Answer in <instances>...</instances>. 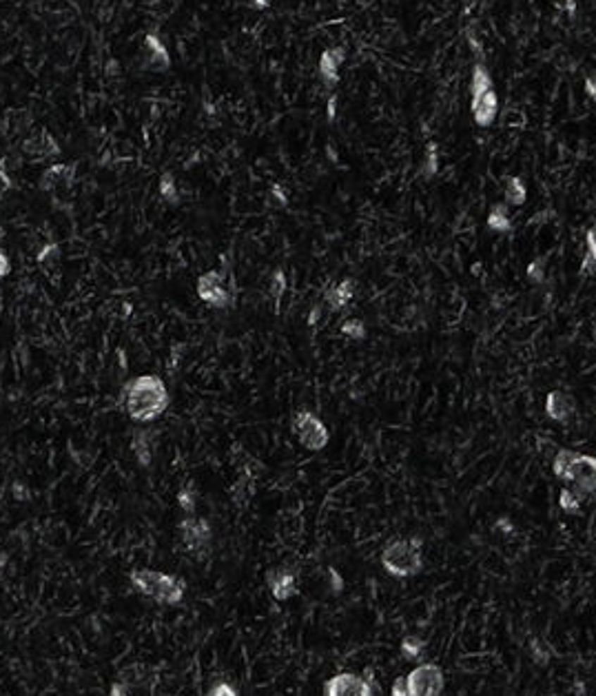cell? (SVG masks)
<instances>
[{
  "mask_svg": "<svg viewBox=\"0 0 596 696\" xmlns=\"http://www.w3.org/2000/svg\"><path fill=\"white\" fill-rule=\"evenodd\" d=\"M120 402L131 419L147 423L158 419L166 411L169 390L158 375H140L122 386Z\"/></svg>",
  "mask_w": 596,
  "mask_h": 696,
  "instance_id": "6da1fadb",
  "label": "cell"
},
{
  "mask_svg": "<svg viewBox=\"0 0 596 696\" xmlns=\"http://www.w3.org/2000/svg\"><path fill=\"white\" fill-rule=\"evenodd\" d=\"M381 568L392 579H410L423 570V541L419 537L395 539L381 550Z\"/></svg>",
  "mask_w": 596,
  "mask_h": 696,
  "instance_id": "7a4b0ae2",
  "label": "cell"
},
{
  "mask_svg": "<svg viewBox=\"0 0 596 696\" xmlns=\"http://www.w3.org/2000/svg\"><path fill=\"white\" fill-rule=\"evenodd\" d=\"M129 579L137 592L160 605H180L187 592V581L166 572L133 570Z\"/></svg>",
  "mask_w": 596,
  "mask_h": 696,
  "instance_id": "3957f363",
  "label": "cell"
},
{
  "mask_svg": "<svg viewBox=\"0 0 596 696\" xmlns=\"http://www.w3.org/2000/svg\"><path fill=\"white\" fill-rule=\"evenodd\" d=\"M552 473L565 483H574L578 492H596V457L563 448L554 455Z\"/></svg>",
  "mask_w": 596,
  "mask_h": 696,
  "instance_id": "277c9868",
  "label": "cell"
},
{
  "mask_svg": "<svg viewBox=\"0 0 596 696\" xmlns=\"http://www.w3.org/2000/svg\"><path fill=\"white\" fill-rule=\"evenodd\" d=\"M290 430H293V435L297 437V442L304 448L313 450V452L326 448L328 446V440H330L326 423L319 419L315 413H311V411L295 413L293 423H290Z\"/></svg>",
  "mask_w": 596,
  "mask_h": 696,
  "instance_id": "5b68a950",
  "label": "cell"
},
{
  "mask_svg": "<svg viewBox=\"0 0 596 696\" xmlns=\"http://www.w3.org/2000/svg\"><path fill=\"white\" fill-rule=\"evenodd\" d=\"M446 676L437 663H421L406 674L408 696H441Z\"/></svg>",
  "mask_w": 596,
  "mask_h": 696,
  "instance_id": "8992f818",
  "label": "cell"
},
{
  "mask_svg": "<svg viewBox=\"0 0 596 696\" xmlns=\"http://www.w3.org/2000/svg\"><path fill=\"white\" fill-rule=\"evenodd\" d=\"M180 535L182 543L189 552L195 557H204L211 548V523L202 517H195V514H187L185 519L180 521Z\"/></svg>",
  "mask_w": 596,
  "mask_h": 696,
  "instance_id": "52a82bcc",
  "label": "cell"
},
{
  "mask_svg": "<svg viewBox=\"0 0 596 696\" xmlns=\"http://www.w3.org/2000/svg\"><path fill=\"white\" fill-rule=\"evenodd\" d=\"M324 696H377L368 678L355 672H340L326 681Z\"/></svg>",
  "mask_w": 596,
  "mask_h": 696,
  "instance_id": "ba28073f",
  "label": "cell"
},
{
  "mask_svg": "<svg viewBox=\"0 0 596 696\" xmlns=\"http://www.w3.org/2000/svg\"><path fill=\"white\" fill-rule=\"evenodd\" d=\"M197 295L211 309H226L231 304V291L226 289V278L220 271H209L197 278Z\"/></svg>",
  "mask_w": 596,
  "mask_h": 696,
  "instance_id": "9c48e42d",
  "label": "cell"
},
{
  "mask_svg": "<svg viewBox=\"0 0 596 696\" xmlns=\"http://www.w3.org/2000/svg\"><path fill=\"white\" fill-rule=\"evenodd\" d=\"M266 583H268V590H271V595L275 601H288L290 597H295L297 595V574L293 570H286V568H280V570H271L266 574Z\"/></svg>",
  "mask_w": 596,
  "mask_h": 696,
  "instance_id": "30bf717a",
  "label": "cell"
},
{
  "mask_svg": "<svg viewBox=\"0 0 596 696\" xmlns=\"http://www.w3.org/2000/svg\"><path fill=\"white\" fill-rule=\"evenodd\" d=\"M545 415L557 423H568L574 415V399L563 390H552L545 397Z\"/></svg>",
  "mask_w": 596,
  "mask_h": 696,
  "instance_id": "8fae6325",
  "label": "cell"
},
{
  "mask_svg": "<svg viewBox=\"0 0 596 696\" xmlns=\"http://www.w3.org/2000/svg\"><path fill=\"white\" fill-rule=\"evenodd\" d=\"M499 113V98L497 92L490 89L477 98H472V118H475L477 127H490L495 123V118Z\"/></svg>",
  "mask_w": 596,
  "mask_h": 696,
  "instance_id": "7c38bea8",
  "label": "cell"
},
{
  "mask_svg": "<svg viewBox=\"0 0 596 696\" xmlns=\"http://www.w3.org/2000/svg\"><path fill=\"white\" fill-rule=\"evenodd\" d=\"M344 63V49H328L322 54V58H319V65H317V73H319V78H322V82L326 87H333V85H337L340 80V65Z\"/></svg>",
  "mask_w": 596,
  "mask_h": 696,
  "instance_id": "4fadbf2b",
  "label": "cell"
},
{
  "mask_svg": "<svg viewBox=\"0 0 596 696\" xmlns=\"http://www.w3.org/2000/svg\"><path fill=\"white\" fill-rule=\"evenodd\" d=\"M353 295H355V282L350 278H346L335 286H330V289L326 291V295H324V302H326V306L330 311H342L350 304V302H353Z\"/></svg>",
  "mask_w": 596,
  "mask_h": 696,
  "instance_id": "5bb4252c",
  "label": "cell"
},
{
  "mask_svg": "<svg viewBox=\"0 0 596 696\" xmlns=\"http://www.w3.org/2000/svg\"><path fill=\"white\" fill-rule=\"evenodd\" d=\"M485 224L492 233H510L512 231V220H510V213H508V204H495V209L490 211V216H488Z\"/></svg>",
  "mask_w": 596,
  "mask_h": 696,
  "instance_id": "9a60e30c",
  "label": "cell"
},
{
  "mask_svg": "<svg viewBox=\"0 0 596 696\" xmlns=\"http://www.w3.org/2000/svg\"><path fill=\"white\" fill-rule=\"evenodd\" d=\"M503 195H506V204L521 206L528 200V189L523 185V180L519 178V175L508 178L506 180V191H503Z\"/></svg>",
  "mask_w": 596,
  "mask_h": 696,
  "instance_id": "2e32d148",
  "label": "cell"
},
{
  "mask_svg": "<svg viewBox=\"0 0 596 696\" xmlns=\"http://www.w3.org/2000/svg\"><path fill=\"white\" fill-rule=\"evenodd\" d=\"M131 450H133V455H135V461L140 464L142 468L151 466V459H154V455H151L149 433H135L133 435V442H131Z\"/></svg>",
  "mask_w": 596,
  "mask_h": 696,
  "instance_id": "e0dca14e",
  "label": "cell"
},
{
  "mask_svg": "<svg viewBox=\"0 0 596 696\" xmlns=\"http://www.w3.org/2000/svg\"><path fill=\"white\" fill-rule=\"evenodd\" d=\"M581 273H596V226L585 233V255L581 262Z\"/></svg>",
  "mask_w": 596,
  "mask_h": 696,
  "instance_id": "ac0fdd59",
  "label": "cell"
},
{
  "mask_svg": "<svg viewBox=\"0 0 596 696\" xmlns=\"http://www.w3.org/2000/svg\"><path fill=\"white\" fill-rule=\"evenodd\" d=\"M399 652L406 661H417L423 652H426V641L417 634H408L406 639H402L399 643Z\"/></svg>",
  "mask_w": 596,
  "mask_h": 696,
  "instance_id": "d6986e66",
  "label": "cell"
},
{
  "mask_svg": "<svg viewBox=\"0 0 596 696\" xmlns=\"http://www.w3.org/2000/svg\"><path fill=\"white\" fill-rule=\"evenodd\" d=\"M470 89H472V98H477L485 92H490L492 87V78H490V71H488L483 65H477L475 71H472V82H470Z\"/></svg>",
  "mask_w": 596,
  "mask_h": 696,
  "instance_id": "ffe728a7",
  "label": "cell"
},
{
  "mask_svg": "<svg viewBox=\"0 0 596 696\" xmlns=\"http://www.w3.org/2000/svg\"><path fill=\"white\" fill-rule=\"evenodd\" d=\"M147 47L151 51V63L154 65H160V67H166L171 63V58H169V51L164 49V44L160 38H156L154 34H149L147 36Z\"/></svg>",
  "mask_w": 596,
  "mask_h": 696,
  "instance_id": "44dd1931",
  "label": "cell"
},
{
  "mask_svg": "<svg viewBox=\"0 0 596 696\" xmlns=\"http://www.w3.org/2000/svg\"><path fill=\"white\" fill-rule=\"evenodd\" d=\"M559 508L565 514H578L581 512V492L572 488H563L559 495Z\"/></svg>",
  "mask_w": 596,
  "mask_h": 696,
  "instance_id": "7402d4cb",
  "label": "cell"
},
{
  "mask_svg": "<svg viewBox=\"0 0 596 696\" xmlns=\"http://www.w3.org/2000/svg\"><path fill=\"white\" fill-rule=\"evenodd\" d=\"M158 189H160V195H162L164 202H169V204H178L180 202L178 185H175V178L171 173H162Z\"/></svg>",
  "mask_w": 596,
  "mask_h": 696,
  "instance_id": "603a6c76",
  "label": "cell"
},
{
  "mask_svg": "<svg viewBox=\"0 0 596 696\" xmlns=\"http://www.w3.org/2000/svg\"><path fill=\"white\" fill-rule=\"evenodd\" d=\"M340 333H342L344 337H348V340L361 342V340H366V324L361 320H357V317H353V320H346L340 326Z\"/></svg>",
  "mask_w": 596,
  "mask_h": 696,
  "instance_id": "cb8c5ba5",
  "label": "cell"
},
{
  "mask_svg": "<svg viewBox=\"0 0 596 696\" xmlns=\"http://www.w3.org/2000/svg\"><path fill=\"white\" fill-rule=\"evenodd\" d=\"M545 257H537V260H532L526 268V275L532 284H543L545 282Z\"/></svg>",
  "mask_w": 596,
  "mask_h": 696,
  "instance_id": "d4e9b609",
  "label": "cell"
},
{
  "mask_svg": "<svg viewBox=\"0 0 596 696\" xmlns=\"http://www.w3.org/2000/svg\"><path fill=\"white\" fill-rule=\"evenodd\" d=\"M421 171H423L426 178H433V175L439 171V154H437V144H435V142L428 144V154H426V160H423Z\"/></svg>",
  "mask_w": 596,
  "mask_h": 696,
  "instance_id": "484cf974",
  "label": "cell"
},
{
  "mask_svg": "<svg viewBox=\"0 0 596 696\" xmlns=\"http://www.w3.org/2000/svg\"><path fill=\"white\" fill-rule=\"evenodd\" d=\"M284 291H286V275H284V271H282V268H278V271H275V273H273V278H271L268 293H271V297L280 299V297L284 295Z\"/></svg>",
  "mask_w": 596,
  "mask_h": 696,
  "instance_id": "4316f807",
  "label": "cell"
},
{
  "mask_svg": "<svg viewBox=\"0 0 596 696\" xmlns=\"http://www.w3.org/2000/svg\"><path fill=\"white\" fill-rule=\"evenodd\" d=\"M178 504H180V508L185 510L187 514H193L195 512V490L193 488L180 490L178 492Z\"/></svg>",
  "mask_w": 596,
  "mask_h": 696,
  "instance_id": "83f0119b",
  "label": "cell"
},
{
  "mask_svg": "<svg viewBox=\"0 0 596 696\" xmlns=\"http://www.w3.org/2000/svg\"><path fill=\"white\" fill-rule=\"evenodd\" d=\"M206 696H240V692L231 683H224V681H220V683L211 685Z\"/></svg>",
  "mask_w": 596,
  "mask_h": 696,
  "instance_id": "f1b7e54d",
  "label": "cell"
},
{
  "mask_svg": "<svg viewBox=\"0 0 596 696\" xmlns=\"http://www.w3.org/2000/svg\"><path fill=\"white\" fill-rule=\"evenodd\" d=\"M58 255H60V249L58 244H47L40 253H38V262H56L58 260Z\"/></svg>",
  "mask_w": 596,
  "mask_h": 696,
  "instance_id": "f546056e",
  "label": "cell"
},
{
  "mask_svg": "<svg viewBox=\"0 0 596 696\" xmlns=\"http://www.w3.org/2000/svg\"><path fill=\"white\" fill-rule=\"evenodd\" d=\"M328 577H330V590L335 595H342L344 592V579H342V574L335 570V568H328Z\"/></svg>",
  "mask_w": 596,
  "mask_h": 696,
  "instance_id": "4dcf8cb0",
  "label": "cell"
},
{
  "mask_svg": "<svg viewBox=\"0 0 596 696\" xmlns=\"http://www.w3.org/2000/svg\"><path fill=\"white\" fill-rule=\"evenodd\" d=\"M390 696H408V685H406V676H397L395 683L390 688Z\"/></svg>",
  "mask_w": 596,
  "mask_h": 696,
  "instance_id": "1f68e13d",
  "label": "cell"
},
{
  "mask_svg": "<svg viewBox=\"0 0 596 696\" xmlns=\"http://www.w3.org/2000/svg\"><path fill=\"white\" fill-rule=\"evenodd\" d=\"M11 268H13L11 266V260L7 257V253L0 249V278H7L11 273Z\"/></svg>",
  "mask_w": 596,
  "mask_h": 696,
  "instance_id": "d6a6232c",
  "label": "cell"
},
{
  "mask_svg": "<svg viewBox=\"0 0 596 696\" xmlns=\"http://www.w3.org/2000/svg\"><path fill=\"white\" fill-rule=\"evenodd\" d=\"M271 193H273V198L275 200H278V204L280 206H286L288 204V198H286V191L280 187V185H273V189H271Z\"/></svg>",
  "mask_w": 596,
  "mask_h": 696,
  "instance_id": "836d02e7",
  "label": "cell"
},
{
  "mask_svg": "<svg viewBox=\"0 0 596 696\" xmlns=\"http://www.w3.org/2000/svg\"><path fill=\"white\" fill-rule=\"evenodd\" d=\"M495 528H497V530H501V533H506V535H510L512 530H514V523L508 519V517H501V519H497V523H495Z\"/></svg>",
  "mask_w": 596,
  "mask_h": 696,
  "instance_id": "e575fe53",
  "label": "cell"
},
{
  "mask_svg": "<svg viewBox=\"0 0 596 696\" xmlns=\"http://www.w3.org/2000/svg\"><path fill=\"white\" fill-rule=\"evenodd\" d=\"M109 696H131V694H129V688L125 683H113L111 690H109Z\"/></svg>",
  "mask_w": 596,
  "mask_h": 696,
  "instance_id": "d590c367",
  "label": "cell"
},
{
  "mask_svg": "<svg viewBox=\"0 0 596 696\" xmlns=\"http://www.w3.org/2000/svg\"><path fill=\"white\" fill-rule=\"evenodd\" d=\"M585 92H588V96L596 102V78H588V80H585Z\"/></svg>",
  "mask_w": 596,
  "mask_h": 696,
  "instance_id": "8d00e7d4",
  "label": "cell"
},
{
  "mask_svg": "<svg viewBox=\"0 0 596 696\" xmlns=\"http://www.w3.org/2000/svg\"><path fill=\"white\" fill-rule=\"evenodd\" d=\"M319 317H322V306H313V311H311V315H309V324L313 326V324L319 320Z\"/></svg>",
  "mask_w": 596,
  "mask_h": 696,
  "instance_id": "74e56055",
  "label": "cell"
},
{
  "mask_svg": "<svg viewBox=\"0 0 596 696\" xmlns=\"http://www.w3.org/2000/svg\"><path fill=\"white\" fill-rule=\"evenodd\" d=\"M335 113H337V98H328V120H333Z\"/></svg>",
  "mask_w": 596,
  "mask_h": 696,
  "instance_id": "f35d334b",
  "label": "cell"
},
{
  "mask_svg": "<svg viewBox=\"0 0 596 696\" xmlns=\"http://www.w3.org/2000/svg\"><path fill=\"white\" fill-rule=\"evenodd\" d=\"M13 495H16L18 499H29V492H27V488H25V486H20V483H16V486H13Z\"/></svg>",
  "mask_w": 596,
  "mask_h": 696,
  "instance_id": "ab89813d",
  "label": "cell"
},
{
  "mask_svg": "<svg viewBox=\"0 0 596 696\" xmlns=\"http://www.w3.org/2000/svg\"><path fill=\"white\" fill-rule=\"evenodd\" d=\"M266 5H268V0H255V7L257 9H264Z\"/></svg>",
  "mask_w": 596,
  "mask_h": 696,
  "instance_id": "60d3db41",
  "label": "cell"
},
{
  "mask_svg": "<svg viewBox=\"0 0 596 696\" xmlns=\"http://www.w3.org/2000/svg\"><path fill=\"white\" fill-rule=\"evenodd\" d=\"M5 559H7L5 554H3V557H0V572H3V568H5Z\"/></svg>",
  "mask_w": 596,
  "mask_h": 696,
  "instance_id": "b9f144b4",
  "label": "cell"
}]
</instances>
